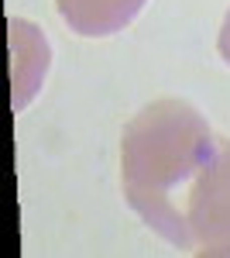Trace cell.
<instances>
[{"mask_svg":"<svg viewBox=\"0 0 230 258\" xmlns=\"http://www.w3.org/2000/svg\"><path fill=\"white\" fill-rule=\"evenodd\" d=\"M216 148L203 114L179 97H162L137 110L120 135V182L124 200L155 234L192 248L186 197L192 179Z\"/></svg>","mask_w":230,"mask_h":258,"instance_id":"cell-1","label":"cell"},{"mask_svg":"<svg viewBox=\"0 0 230 258\" xmlns=\"http://www.w3.org/2000/svg\"><path fill=\"white\" fill-rule=\"evenodd\" d=\"M186 220L192 251L230 258V138H216V148L192 179L186 197Z\"/></svg>","mask_w":230,"mask_h":258,"instance_id":"cell-2","label":"cell"},{"mask_svg":"<svg viewBox=\"0 0 230 258\" xmlns=\"http://www.w3.org/2000/svg\"><path fill=\"white\" fill-rule=\"evenodd\" d=\"M11 80H14V110H24L28 100L38 93L48 73V41L35 24L11 21Z\"/></svg>","mask_w":230,"mask_h":258,"instance_id":"cell-3","label":"cell"},{"mask_svg":"<svg viewBox=\"0 0 230 258\" xmlns=\"http://www.w3.org/2000/svg\"><path fill=\"white\" fill-rule=\"evenodd\" d=\"M62 21L86 38H107L124 31L148 0H55Z\"/></svg>","mask_w":230,"mask_h":258,"instance_id":"cell-4","label":"cell"},{"mask_svg":"<svg viewBox=\"0 0 230 258\" xmlns=\"http://www.w3.org/2000/svg\"><path fill=\"white\" fill-rule=\"evenodd\" d=\"M216 48H220V55H223V62L230 66V11H227V18H223V28H220V38H216Z\"/></svg>","mask_w":230,"mask_h":258,"instance_id":"cell-5","label":"cell"}]
</instances>
